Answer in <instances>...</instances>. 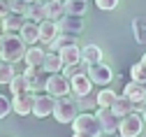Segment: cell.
Masks as SVG:
<instances>
[{
	"label": "cell",
	"mask_w": 146,
	"mask_h": 137,
	"mask_svg": "<svg viewBox=\"0 0 146 137\" xmlns=\"http://www.w3.org/2000/svg\"><path fill=\"white\" fill-rule=\"evenodd\" d=\"M26 51H28V44L21 40V35H16V33L0 35V61H7V63L23 61Z\"/></svg>",
	"instance_id": "1"
},
{
	"label": "cell",
	"mask_w": 146,
	"mask_h": 137,
	"mask_svg": "<svg viewBox=\"0 0 146 137\" xmlns=\"http://www.w3.org/2000/svg\"><path fill=\"white\" fill-rule=\"evenodd\" d=\"M79 105L77 100H70V98H56V107H53V119L58 123H72L79 116Z\"/></svg>",
	"instance_id": "2"
},
{
	"label": "cell",
	"mask_w": 146,
	"mask_h": 137,
	"mask_svg": "<svg viewBox=\"0 0 146 137\" xmlns=\"http://www.w3.org/2000/svg\"><path fill=\"white\" fill-rule=\"evenodd\" d=\"M72 128H74V132H86V135H93V137L102 135V126L98 121V116L88 114V112H81L77 119L72 121Z\"/></svg>",
	"instance_id": "3"
},
{
	"label": "cell",
	"mask_w": 146,
	"mask_h": 137,
	"mask_svg": "<svg viewBox=\"0 0 146 137\" xmlns=\"http://www.w3.org/2000/svg\"><path fill=\"white\" fill-rule=\"evenodd\" d=\"M141 128H144V116H139V114H127V116H123L121 119V123H118V135L121 137H139L141 135Z\"/></svg>",
	"instance_id": "4"
},
{
	"label": "cell",
	"mask_w": 146,
	"mask_h": 137,
	"mask_svg": "<svg viewBox=\"0 0 146 137\" xmlns=\"http://www.w3.org/2000/svg\"><path fill=\"white\" fill-rule=\"evenodd\" d=\"M49 95L53 98H65L70 91V79L63 74V72H56V74H49V79H46V88H44Z\"/></svg>",
	"instance_id": "5"
},
{
	"label": "cell",
	"mask_w": 146,
	"mask_h": 137,
	"mask_svg": "<svg viewBox=\"0 0 146 137\" xmlns=\"http://www.w3.org/2000/svg\"><path fill=\"white\" fill-rule=\"evenodd\" d=\"M86 74H88V79L93 82V84H98V86H107L109 82L114 79V70L109 67V65H104V63H98V65H88Z\"/></svg>",
	"instance_id": "6"
},
{
	"label": "cell",
	"mask_w": 146,
	"mask_h": 137,
	"mask_svg": "<svg viewBox=\"0 0 146 137\" xmlns=\"http://www.w3.org/2000/svg\"><path fill=\"white\" fill-rule=\"evenodd\" d=\"M98 121H100V126H102V132L104 135H114V132H118V123H121V119L111 112V109H107V107H98Z\"/></svg>",
	"instance_id": "7"
},
{
	"label": "cell",
	"mask_w": 146,
	"mask_h": 137,
	"mask_svg": "<svg viewBox=\"0 0 146 137\" xmlns=\"http://www.w3.org/2000/svg\"><path fill=\"white\" fill-rule=\"evenodd\" d=\"M58 30H60V35L79 37V35H81V30H84V16H72V14H65L60 21H58Z\"/></svg>",
	"instance_id": "8"
},
{
	"label": "cell",
	"mask_w": 146,
	"mask_h": 137,
	"mask_svg": "<svg viewBox=\"0 0 146 137\" xmlns=\"http://www.w3.org/2000/svg\"><path fill=\"white\" fill-rule=\"evenodd\" d=\"M70 91H72V95H74V98L90 95V93H93V82L88 79L86 72H79V74H74V77L70 79Z\"/></svg>",
	"instance_id": "9"
},
{
	"label": "cell",
	"mask_w": 146,
	"mask_h": 137,
	"mask_svg": "<svg viewBox=\"0 0 146 137\" xmlns=\"http://www.w3.org/2000/svg\"><path fill=\"white\" fill-rule=\"evenodd\" d=\"M26 79H28V88L35 93V91H42L46 88V79H49V72L42 70V67H26Z\"/></svg>",
	"instance_id": "10"
},
{
	"label": "cell",
	"mask_w": 146,
	"mask_h": 137,
	"mask_svg": "<svg viewBox=\"0 0 146 137\" xmlns=\"http://www.w3.org/2000/svg\"><path fill=\"white\" fill-rule=\"evenodd\" d=\"M53 107H56V98L44 93V95H35V107L33 114L37 119H44V116H53Z\"/></svg>",
	"instance_id": "11"
},
{
	"label": "cell",
	"mask_w": 146,
	"mask_h": 137,
	"mask_svg": "<svg viewBox=\"0 0 146 137\" xmlns=\"http://www.w3.org/2000/svg\"><path fill=\"white\" fill-rule=\"evenodd\" d=\"M12 107L19 116H26V114H33V107H35V93L33 91H26L21 95H14L12 98Z\"/></svg>",
	"instance_id": "12"
},
{
	"label": "cell",
	"mask_w": 146,
	"mask_h": 137,
	"mask_svg": "<svg viewBox=\"0 0 146 137\" xmlns=\"http://www.w3.org/2000/svg\"><path fill=\"white\" fill-rule=\"evenodd\" d=\"M58 35H60V30H58V21H49V19H44V21L40 23V42H42V44L49 47Z\"/></svg>",
	"instance_id": "13"
},
{
	"label": "cell",
	"mask_w": 146,
	"mask_h": 137,
	"mask_svg": "<svg viewBox=\"0 0 146 137\" xmlns=\"http://www.w3.org/2000/svg\"><path fill=\"white\" fill-rule=\"evenodd\" d=\"M26 21H28L26 14L12 12V14H7V16L3 19V33H21V28L26 26Z\"/></svg>",
	"instance_id": "14"
},
{
	"label": "cell",
	"mask_w": 146,
	"mask_h": 137,
	"mask_svg": "<svg viewBox=\"0 0 146 137\" xmlns=\"http://www.w3.org/2000/svg\"><path fill=\"white\" fill-rule=\"evenodd\" d=\"M44 14L49 21H60L65 16V0H44Z\"/></svg>",
	"instance_id": "15"
},
{
	"label": "cell",
	"mask_w": 146,
	"mask_h": 137,
	"mask_svg": "<svg viewBox=\"0 0 146 137\" xmlns=\"http://www.w3.org/2000/svg\"><path fill=\"white\" fill-rule=\"evenodd\" d=\"M21 40L28 44V47H33V44H37L40 42V23H35V21H30V19H28V21H26V26L21 28Z\"/></svg>",
	"instance_id": "16"
},
{
	"label": "cell",
	"mask_w": 146,
	"mask_h": 137,
	"mask_svg": "<svg viewBox=\"0 0 146 137\" xmlns=\"http://www.w3.org/2000/svg\"><path fill=\"white\" fill-rule=\"evenodd\" d=\"M81 63L88 67V65H98L102 63V49L98 44H86L81 49Z\"/></svg>",
	"instance_id": "17"
},
{
	"label": "cell",
	"mask_w": 146,
	"mask_h": 137,
	"mask_svg": "<svg viewBox=\"0 0 146 137\" xmlns=\"http://www.w3.org/2000/svg\"><path fill=\"white\" fill-rule=\"evenodd\" d=\"M44 56H46V51L42 49V47H28V51H26V67H42V63H44Z\"/></svg>",
	"instance_id": "18"
},
{
	"label": "cell",
	"mask_w": 146,
	"mask_h": 137,
	"mask_svg": "<svg viewBox=\"0 0 146 137\" xmlns=\"http://www.w3.org/2000/svg\"><path fill=\"white\" fill-rule=\"evenodd\" d=\"M42 70H46L49 74L63 72V70H65V65H63V61H60V53H56V51H46L44 63H42Z\"/></svg>",
	"instance_id": "19"
},
{
	"label": "cell",
	"mask_w": 146,
	"mask_h": 137,
	"mask_svg": "<svg viewBox=\"0 0 146 137\" xmlns=\"http://www.w3.org/2000/svg\"><path fill=\"white\" fill-rule=\"evenodd\" d=\"M132 107H135V102H132L127 95H116V100H114V105H111V112L118 116V119H123V116L132 114Z\"/></svg>",
	"instance_id": "20"
},
{
	"label": "cell",
	"mask_w": 146,
	"mask_h": 137,
	"mask_svg": "<svg viewBox=\"0 0 146 137\" xmlns=\"http://www.w3.org/2000/svg\"><path fill=\"white\" fill-rule=\"evenodd\" d=\"M58 53H60V61H63L65 67L81 63V49H79L77 44H72V47H67V49H63V51H58Z\"/></svg>",
	"instance_id": "21"
},
{
	"label": "cell",
	"mask_w": 146,
	"mask_h": 137,
	"mask_svg": "<svg viewBox=\"0 0 146 137\" xmlns=\"http://www.w3.org/2000/svg\"><path fill=\"white\" fill-rule=\"evenodd\" d=\"M123 95H127L130 100L137 105V102H144L146 100V88H144V84H137V82H130L125 86V91H123Z\"/></svg>",
	"instance_id": "22"
},
{
	"label": "cell",
	"mask_w": 146,
	"mask_h": 137,
	"mask_svg": "<svg viewBox=\"0 0 146 137\" xmlns=\"http://www.w3.org/2000/svg\"><path fill=\"white\" fill-rule=\"evenodd\" d=\"M26 16L30 19V21H35V23H42L44 19H46V14H44V3H42V0H35V3H30Z\"/></svg>",
	"instance_id": "23"
},
{
	"label": "cell",
	"mask_w": 146,
	"mask_h": 137,
	"mask_svg": "<svg viewBox=\"0 0 146 137\" xmlns=\"http://www.w3.org/2000/svg\"><path fill=\"white\" fill-rule=\"evenodd\" d=\"M86 9H88V0H65V14L84 16Z\"/></svg>",
	"instance_id": "24"
},
{
	"label": "cell",
	"mask_w": 146,
	"mask_h": 137,
	"mask_svg": "<svg viewBox=\"0 0 146 137\" xmlns=\"http://www.w3.org/2000/svg\"><path fill=\"white\" fill-rule=\"evenodd\" d=\"M72 44H77V37H72V35H58L56 40L49 44V51H56L58 53V51H63V49H67Z\"/></svg>",
	"instance_id": "25"
},
{
	"label": "cell",
	"mask_w": 146,
	"mask_h": 137,
	"mask_svg": "<svg viewBox=\"0 0 146 137\" xmlns=\"http://www.w3.org/2000/svg\"><path fill=\"white\" fill-rule=\"evenodd\" d=\"M16 77V72H14V63H7V61H0V86L3 84H12V79Z\"/></svg>",
	"instance_id": "26"
},
{
	"label": "cell",
	"mask_w": 146,
	"mask_h": 137,
	"mask_svg": "<svg viewBox=\"0 0 146 137\" xmlns=\"http://www.w3.org/2000/svg\"><path fill=\"white\" fill-rule=\"evenodd\" d=\"M9 88H12V95H21V93L30 91V88H28V79H26V74H16L14 79H12V84H9Z\"/></svg>",
	"instance_id": "27"
},
{
	"label": "cell",
	"mask_w": 146,
	"mask_h": 137,
	"mask_svg": "<svg viewBox=\"0 0 146 137\" xmlns=\"http://www.w3.org/2000/svg\"><path fill=\"white\" fill-rule=\"evenodd\" d=\"M132 33H135V40L139 44H146V19H135L132 21Z\"/></svg>",
	"instance_id": "28"
},
{
	"label": "cell",
	"mask_w": 146,
	"mask_h": 137,
	"mask_svg": "<svg viewBox=\"0 0 146 137\" xmlns=\"http://www.w3.org/2000/svg\"><path fill=\"white\" fill-rule=\"evenodd\" d=\"M114 100H116V93H114L111 88H102V91L98 93V107H107V109H111Z\"/></svg>",
	"instance_id": "29"
},
{
	"label": "cell",
	"mask_w": 146,
	"mask_h": 137,
	"mask_svg": "<svg viewBox=\"0 0 146 137\" xmlns=\"http://www.w3.org/2000/svg\"><path fill=\"white\" fill-rule=\"evenodd\" d=\"M130 77H132V82H137V84H146V67L141 63H135L130 67Z\"/></svg>",
	"instance_id": "30"
},
{
	"label": "cell",
	"mask_w": 146,
	"mask_h": 137,
	"mask_svg": "<svg viewBox=\"0 0 146 137\" xmlns=\"http://www.w3.org/2000/svg\"><path fill=\"white\" fill-rule=\"evenodd\" d=\"M9 112H14L12 100H9L7 95H3V93H0V119H5V116H7Z\"/></svg>",
	"instance_id": "31"
},
{
	"label": "cell",
	"mask_w": 146,
	"mask_h": 137,
	"mask_svg": "<svg viewBox=\"0 0 146 137\" xmlns=\"http://www.w3.org/2000/svg\"><path fill=\"white\" fill-rule=\"evenodd\" d=\"M77 105L79 107H84V109H90V107H95L98 105V95H84V98H77Z\"/></svg>",
	"instance_id": "32"
},
{
	"label": "cell",
	"mask_w": 146,
	"mask_h": 137,
	"mask_svg": "<svg viewBox=\"0 0 146 137\" xmlns=\"http://www.w3.org/2000/svg\"><path fill=\"white\" fill-rule=\"evenodd\" d=\"M95 5H98V9H102V12H111V9L118 7V0H95Z\"/></svg>",
	"instance_id": "33"
},
{
	"label": "cell",
	"mask_w": 146,
	"mask_h": 137,
	"mask_svg": "<svg viewBox=\"0 0 146 137\" xmlns=\"http://www.w3.org/2000/svg\"><path fill=\"white\" fill-rule=\"evenodd\" d=\"M28 5H30V3H26V0H12V12L26 14V12H28Z\"/></svg>",
	"instance_id": "34"
},
{
	"label": "cell",
	"mask_w": 146,
	"mask_h": 137,
	"mask_svg": "<svg viewBox=\"0 0 146 137\" xmlns=\"http://www.w3.org/2000/svg\"><path fill=\"white\" fill-rule=\"evenodd\" d=\"M12 14V0H0V19Z\"/></svg>",
	"instance_id": "35"
},
{
	"label": "cell",
	"mask_w": 146,
	"mask_h": 137,
	"mask_svg": "<svg viewBox=\"0 0 146 137\" xmlns=\"http://www.w3.org/2000/svg\"><path fill=\"white\" fill-rule=\"evenodd\" d=\"M79 65H81V63H79ZM79 65H67V67L63 70V74L67 77V79H72V77H74V74H79V72H84V70H81Z\"/></svg>",
	"instance_id": "36"
},
{
	"label": "cell",
	"mask_w": 146,
	"mask_h": 137,
	"mask_svg": "<svg viewBox=\"0 0 146 137\" xmlns=\"http://www.w3.org/2000/svg\"><path fill=\"white\" fill-rule=\"evenodd\" d=\"M72 137H93V135H86V132H74Z\"/></svg>",
	"instance_id": "37"
},
{
	"label": "cell",
	"mask_w": 146,
	"mask_h": 137,
	"mask_svg": "<svg viewBox=\"0 0 146 137\" xmlns=\"http://www.w3.org/2000/svg\"><path fill=\"white\" fill-rule=\"evenodd\" d=\"M139 63H141V65L146 67V53H144V58H141V61H139Z\"/></svg>",
	"instance_id": "38"
},
{
	"label": "cell",
	"mask_w": 146,
	"mask_h": 137,
	"mask_svg": "<svg viewBox=\"0 0 146 137\" xmlns=\"http://www.w3.org/2000/svg\"><path fill=\"white\" fill-rule=\"evenodd\" d=\"M141 116H144V121H146V107H144V114H141Z\"/></svg>",
	"instance_id": "39"
},
{
	"label": "cell",
	"mask_w": 146,
	"mask_h": 137,
	"mask_svg": "<svg viewBox=\"0 0 146 137\" xmlns=\"http://www.w3.org/2000/svg\"><path fill=\"white\" fill-rule=\"evenodd\" d=\"M0 33H3V19H0Z\"/></svg>",
	"instance_id": "40"
},
{
	"label": "cell",
	"mask_w": 146,
	"mask_h": 137,
	"mask_svg": "<svg viewBox=\"0 0 146 137\" xmlns=\"http://www.w3.org/2000/svg\"><path fill=\"white\" fill-rule=\"evenodd\" d=\"M26 3H35V0H26Z\"/></svg>",
	"instance_id": "41"
},
{
	"label": "cell",
	"mask_w": 146,
	"mask_h": 137,
	"mask_svg": "<svg viewBox=\"0 0 146 137\" xmlns=\"http://www.w3.org/2000/svg\"><path fill=\"white\" fill-rule=\"evenodd\" d=\"M144 88H146V84H144Z\"/></svg>",
	"instance_id": "42"
},
{
	"label": "cell",
	"mask_w": 146,
	"mask_h": 137,
	"mask_svg": "<svg viewBox=\"0 0 146 137\" xmlns=\"http://www.w3.org/2000/svg\"><path fill=\"white\" fill-rule=\"evenodd\" d=\"M42 3H44V0H42Z\"/></svg>",
	"instance_id": "43"
}]
</instances>
